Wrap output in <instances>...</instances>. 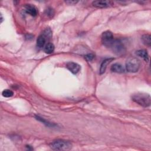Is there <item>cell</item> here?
Returning <instances> with one entry per match:
<instances>
[{
  "label": "cell",
  "mask_w": 151,
  "mask_h": 151,
  "mask_svg": "<svg viewBox=\"0 0 151 151\" xmlns=\"http://www.w3.org/2000/svg\"><path fill=\"white\" fill-rule=\"evenodd\" d=\"M43 35L45 37V38H50L52 37V30L49 28H47L46 30H44L43 31Z\"/></svg>",
  "instance_id": "obj_17"
},
{
  "label": "cell",
  "mask_w": 151,
  "mask_h": 151,
  "mask_svg": "<svg viewBox=\"0 0 151 151\" xmlns=\"http://www.w3.org/2000/svg\"><path fill=\"white\" fill-rule=\"evenodd\" d=\"M92 5L96 8H103L112 6L113 2L110 1H95L92 3Z\"/></svg>",
  "instance_id": "obj_7"
},
{
  "label": "cell",
  "mask_w": 151,
  "mask_h": 151,
  "mask_svg": "<svg viewBox=\"0 0 151 151\" xmlns=\"http://www.w3.org/2000/svg\"><path fill=\"white\" fill-rule=\"evenodd\" d=\"M66 67L73 74H77L81 69V67L79 64L72 61L68 62L66 64Z\"/></svg>",
  "instance_id": "obj_6"
},
{
  "label": "cell",
  "mask_w": 151,
  "mask_h": 151,
  "mask_svg": "<svg viewBox=\"0 0 151 151\" xmlns=\"http://www.w3.org/2000/svg\"><path fill=\"white\" fill-rule=\"evenodd\" d=\"M54 50V46L53 43H47L44 47V52L47 54H51L53 53Z\"/></svg>",
  "instance_id": "obj_15"
},
{
  "label": "cell",
  "mask_w": 151,
  "mask_h": 151,
  "mask_svg": "<svg viewBox=\"0 0 151 151\" xmlns=\"http://www.w3.org/2000/svg\"><path fill=\"white\" fill-rule=\"evenodd\" d=\"M142 41L146 46L150 47L151 45V36L149 34H144L142 37Z\"/></svg>",
  "instance_id": "obj_14"
},
{
  "label": "cell",
  "mask_w": 151,
  "mask_h": 151,
  "mask_svg": "<svg viewBox=\"0 0 151 151\" xmlns=\"http://www.w3.org/2000/svg\"><path fill=\"white\" fill-rule=\"evenodd\" d=\"M136 55L141 58H142L145 61H149V55L146 50H139L136 52Z\"/></svg>",
  "instance_id": "obj_12"
},
{
  "label": "cell",
  "mask_w": 151,
  "mask_h": 151,
  "mask_svg": "<svg viewBox=\"0 0 151 151\" xmlns=\"http://www.w3.org/2000/svg\"><path fill=\"white\" fill-rule=\"evenodd\" d=\"M46 38L43 35H40L39 37H38V39H37V47H39L40 49H42V48L44 47V46L46 44Z\"/></svg>",
  "instance_id": "obj_13"
},
{
  "label": "cell",
  "mask_w": 151,
  "mask_h": 151,
  "mask_svg": "<svg viewBox=\"0 0 151 151\" xmlns=\"http://www.w3.org/2000/svg\"><path fill=\"white\" fill-rule=\"evenodd\" d=\"M110 70L113 72L117 73H123L125 71V69L124 67L122 64H121L119 63H115V64H113L111 66Z\"/></svg>",
  "instance_id": "obj_9"
},
{
  "label": "cell",
  "mask_w": 151,
  "mask_h": 151,
  "mask_svg": "<svg viewBox=\"0 0 151 151\" xmlns=\"http://www.w3.org/2000/svg\"><path fill=\"white\" fill-rule=\"evenodd\" d=\"M132 99L133 102L144 107H149L151 104L150 96L146 93H140L135 94L132 96Z\"/></svg>",
  "instance_id": "obj_1"
},
{
  "label": "cell",
  "mask_w": 151,
  "mask_h": 151,
  "mask_svg": "<svg viewBox=\"0 0 151 151\" xmlns=\"http://www.w3.org/2000/svg\"><path fill=\"white\" fill-rule=\"evenodd\" d=\"M140 67V61L136 57L129 59L126 63V69L128 72L136 73Z\"/></svg>",
  "instance_id": "obj_3"
},
{
  "label": "cell",
  "mask_w": 151,
  "mask_h": 151,
  "mask_svg": "<svg viewBox=\"0 0 151 151\" xmlns=\"http://www.w3.org/2000/svg\"><path fill=\"white\" fill-rule=\"evenodd\" d=\"M35 118L37 120L41 122H42L43 124H44L46 126H47V127H50V128H54L56 126V125L53 123H52V122H50L49 121L44 119L43 118L40 116H38V115H35Z\"/></svg>",
  "instance_id": "obj_11"
},
{
  "label": "cell",
  "mask_w": 151,
  "mask_h": 151,
  "mask_svg": "<svg viewBox=\"0 0 151 151\" xmlns=\"http://www.w3.org/2000/svg\"><path fill=\"white\" fill-rule=\"evenodd\" d=\"M25 10L27 14L33 17L36 16L38 13L37 8L32 4H26L25 6Z\"/></svg>",
  "instance_id": "obj_8"
},
{
  "label": "cell",
  "mask_w": 151,
  "mask_h": 151,
  "mask_svg": "<svg viewBox=\"0 0 151 151\" xmlns=\"http://www.w3.org/2000/svg\"><path fill=\"white\" fill-rule=\"evenodd\" d=\"M112 51L117 55H122L126 52V49L122 42L118 39H115L111 47Z\"/></svg>",
  "instance_id": "obj_4"
},
{
  "label": "cell",
  "mask_w": 151,
  "mask_h": 151,
  "mask_svg": "<svg viewBox=\"0 0 151 151\" xmlns=\"http://www.w3.org/2000/svg\"><path fill=\"white\" fill-rule=\"evenodd\" d=\"M66 3H70V4H76L78 3V1H67Z\"/></svg>",
  "instance_id": "obj_20"
},
{
  "label": "cell",
  "mask_w": 151,
  "mask_h": 151,
  "mask_svg": "<svg viewBox=\"0 0 151 151\" xmlns=\"http://www.w3.org/2000/svg\"><path fill=\"white\" fill-rule=\"evenodd\" d=\"M46 14H47L49 17H53V16L54 15V11L53 8L49 7L46 10Z\"/></svg>",
  "instance_id": "obj_18"
},
{
  "label": "cell",
  "mask_w": 151,
  "mask_h": 151,
  "mask_svg": "<svg viewBox=\"0 0 151 151\" xmlns=\"http://www.w3.org/2000/svg\"><path fill=\"white\" fill-rule=\"evenodd\" d=\"M85 58L86 59V60L87 61H92V60H93V59L95 58V56H94L93 54H91V53H90V54H87V55L85 56Z\"/></svg>",
  "instance_id": "obj_19"
},
{
  "label": "cell",
  "mask_w": 151,
  "mask_h": 151,
  "mask_svg": "<svg viewBox=\"0 0 151 151\" xmlns=\"http://www.w3.org/2000/svg\"><path fill=\"white\" fill-rule=\"evenodd\" d=\"M113 60H114V59L113 58H109V59H105L104 60H103L100 65V74H103L106 70V68H107V65L111 62Z\"/></svg>",
  "instance_id": "obj_10"
},
{
  "label": "cell",
  "mask_w": 151,
  "mask_h": 151,
  "mask_svg": "<svg viewBox=\"0 0 151 151\" xmlns=\"http://www.w3.org/2000/svg\"><path fill=\"white\" fill-rule=\"evenodd\" d=\"M50 147L56 150H67L71 148L72 144L70 142L66 140L57 139L50 143Z\"/></svg>",
  "instance_id": "obj_2"
},
{
  "label": "cell",
  "mask_w": 151,
  "mask_h": 151,
  "mask_svg": "<svg viewBox=\"0 0 151 151\" xmlns=\"http://www.w3.org/2000/svg\"><path fill=\"white\" fill-rule=\"evenodd\" d=\"M102 43L106 47L110 48L114 41L115 39L112 32L110 31H106L103 32L102 35Z\"/></svg>",
  "instance_id": "obj_5"
},
{
  "label": "cell",
  "mask_w": 151,
  "mask_h": 151,
  "mask_svg": "<svg viewBox=\"0 0 151 151\" xmlns=\"http://www.w3.org/2000/svg\"><path fill=\"white\" fill-rule=\"evenodd\" d=\"M2 95L5 97H11L14 95V92L11 90L6 89L3 92Z\"/></svg>",
  "instance_id": "obj_16"
}]
</instances>
